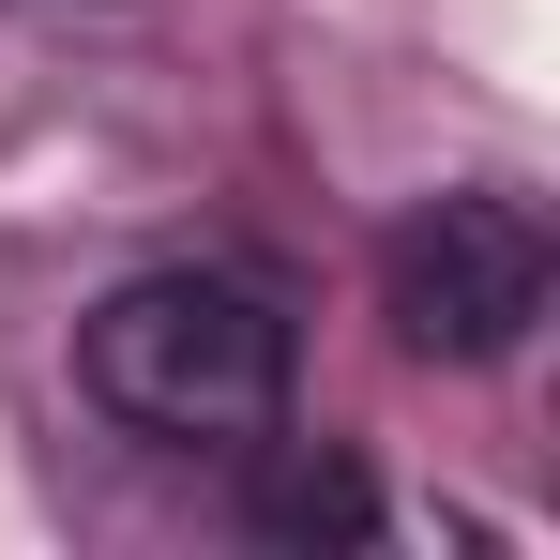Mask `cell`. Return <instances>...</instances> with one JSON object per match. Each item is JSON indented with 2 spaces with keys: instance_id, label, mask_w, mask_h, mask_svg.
<instances>
[{
  "instance_id": "cell-1",
  "label": "cell",
  "mask_w": 560,
  "mask_h": 560,
  "mask_svg": "<svg viewBox=\"0 0 560 560\" xmlns=\"http://www.w3.org/2000/svg\"><path fill=\"white\" fill-rule=\"evenodd\" d=\"M77 378H92L106 424H137V440H167V455H258L288 424V303L243 273H137L106 288L92 318H77Z\"/></svg>"
},
{
  "instance_id": "cell-2",
  "label": "cell",
  "mask_w": 560,
  "mask_h": 560,
  "mask_svg": "<svg viewBox=\"0 0 560 560\" xmlns=\"http://www.w3.org/2000/svg\"><path fill=\"white\" fill-rule=\"evenodd\" d=\"M546 212L500 183H455L424 197L394 243H378V318H394V349H424V364H500L530 318H546Z\"/></svg>"
},
{
  "instance_id": "cell-3",
  "label": "cell",
  "mask_w": 560,
  "mask_h": 560,
  "mask_svg": "<svg viewBox=\"0 0 560 560\" xmlns=\"http://www.w3.org/2000/svg\"><path fill=\"white\" fill-rule=\"evenodd\" d=\"M258 546H378V485L334 440H273V469H258Z\"/></svg>"
}]
</instances>
